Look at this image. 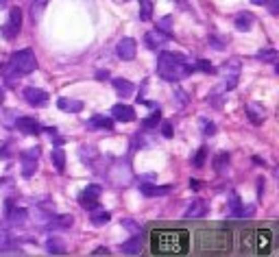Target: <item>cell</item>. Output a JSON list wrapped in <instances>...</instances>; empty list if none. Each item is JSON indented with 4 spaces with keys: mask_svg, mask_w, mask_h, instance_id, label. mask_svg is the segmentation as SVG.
Segmentation results:
<instances>
[{
    "mask_svg": "<svg viewBox=\"0 0 279 257\" xmlns=\"http://www.w3.org/2000/svg\"><path fill=\"white\" fill-rule=\"evenodd\" d=\"M214 168H216V172H223L225 168H229V155L227 153H218L214 159Z\"/></svg>",
    "mask_w": 279,
    "mask_h": 257,
    "instance_id": "31",
    "label": "cell"
},
{
    "mask_svg": "<svg viewBox=\"0 0 279 257\" xmlns=\"http://www.w3.org/2000/svg\"><path fill=\"white\" fill-rule=\"evenodd\" d=\"M46 248H48L50 255H63L65 253V244H63L61 240H57V238H48Z\"/></svg>",
    "mask_w": 279,
    "mask_h": 257,
    "instance_id": "24",
    "label": "cell"
},
{
    "mask_svg": "<svg viewBox=\"0 0 279 257\" xmlns=\"http://www.w3.org/2000/svg\"><path fill=\"white\" fill-rule=\"evenodd\" d=\"M112 118L118 122H133L135 120V112L129 105H114L112 107Z\"/></svg>",
    "mask_w": 279,
    "mask_h": 257,
    "instance_id": "14",
    "label": "cell"
},
{
    "mask_svg": "<svg viewBox=\"0 0 279 257\" xmlns=\"http://www.w3.org/2000/svg\"><path fill=\"white\" fill-rule=\"evenodd\" d=\"M205 157H207V149H205V146H201L199 153H196L194 159H192V164H194L196 168H203V164H205Z\"/></svg>",
    "mask_w": 279,
    "mask_h": 257,
    "instance_id": "33",
    "label": "cell"
},
{
    "mask_svg": "<svg viewBox=\"0 0 279 257\" xmlns=\"http://www.w3.org/2000/svg\"><path fill=\"white\" fill-rule=\"evenodd\" d=\"M170 16H166V18H161L159 22H157V31H161V33H166V35H170Z\"/></svg>",
    "mask_w": 279,
    "mask_h": 257,
    "instance_id": "34",
    "label": "cell"
},
{
    "mask_svg": "<svg viewBox=\"0 0 279 257\" xmlns=\"http://www.w3.org/2000/svg\"><path fill=\"white\" fill-rule=\"evenodd\" d=\"M251 211H253L251 207H242L238 194H231L229 205H227V214H229L231 218H245V214H251Z\"/></svg>",
    "mask_w": 279,
    "mask_h": 257,
    "instance_id": "12",
    "label": "cell"
},
{
    "mask_svg": "<svg viewBox=\"0 0 279 257\" xmlns=\"http://www.w3.org/2000/svg\"><path fill=\"white\" fill-rule=\"evenodd\" d=\"M38 68V59H35L31 48H22L18 53L11 55L9 59V75L18 77V75H31V72Z\"/></svg>",
    "mask_w": 279,
    "mask_h": 257,
    "instance_id": "3",
    "label": "cell"
},
{
    "mask_svg": "<svg viewBox=\"0 0 279 257\" xmlns=\"http://www.w3.org/2000/svg\"><path fill=\"white\" fill-rule=\"evenodd\" d=\"M159 122H161V114H159V109H157V112H153V114L149 116V118H144V120H142V129L151 131V129H155Z\"/></svg>",
    "mask_w": 279,
    "mask_h": 257,
    "instance_id": "28",
    "label": "cell"
},
{
    "mask_svg": "<svg viewBox=\"0 0 279 257\" xmlns=\"http://www.w3.org/2000/svg\"><path fill=\"white\" fill-rule=\"evenodd\" d=\"M50 159H53V164H55V168H57L59 172L65 170V153H63L61 149H55L53 153H50Z\"/></svg>",
    "mask_w": 279,
    "mask_h": 257,
    "instance_id": "25",
    "label": "cell"
},
{
    "mask_svg": "<svg viewBox=\"0 0 279 257\" xmlns=\"http://www.w3.org/2000/svg\"><path fill=\"white\" fill-rule=\"evenodd\" d=\"M247 116L253 124H262L264 122V107L260 102H251V105L247 107Z\"/></svg>",
    "mask_w": 279,
    "mask_h": 257,
    "instance_id": "20",
    "label": "cell"
},
{
    "mask_svg": "<svg viewBox=\"0 0 279 257\" xmlns=\"http://www.w3.org/2000/svg\"><path fill=\"white\" fill-rule=\"evenodd\" d=\"M16 129L22 131V133H26V135H38L42 131L40 122L35 118H28V116H22V118L16 120Z\"/></svg>",
    "mask_w": 279,
    "mask_h": 257,
    "instance_id": "11",
    "label": "cell"
},
{
    "mask_svg": "<svg viewBox=\"0 0 279 257\" xmlns=\"http://www.w3.org/2000/svg\"><path fill=\"white\" fill-rule=\"evenodd\" d=\"M24 100L28 102V105L33 107H44L48 102V94L40 90V87H26L24 90Z\"/></svg>",
    "mask_w": 279,
    "mask_h": 257,
    "instance_id": "10",
    "label": "cell"
},
{
    "mask_svg": "<svg viewBox=\"0 0 279 257\" xmlns=\"http://www.w3.org/2000/svg\"><path fill=\"white\" fill-rule=\"evenodd\" d=\"M109 220H112V214H109V211L98 209V211H94V214H92V225H96V227L107 225Z\"/></svg>",
    "mask_w": 279,
    "mask_h": 257,
    "instance_id": "29",
    "label": "cell"
},
{
    "mask_svg": "<svg viewBox=\"0 0 279 257\" xmlns=\"http://www.w3.org/2000/svg\"><path fill=\"white\" fill-rule=\"evenodd\" d=\"M114 90L120 94V96H131L135 92V85L127 79H114Z\"/></svg>",
    "mask_w": 279,
    "mask_h": 257,
    "instance_id": "21",
    "label": "cell"
},
{
    "mask_svg": "<svg viewBox=\"0 0 279 257\" xmlns=\"http://www.w3.org/2000/svg\"><path fill=\"white\" fill-rule=\"evenodd\" d=\"M190 188H194V190H199V181H196V179H192V181H190Z\"/></svg>",
    "mask_w": 279,
    "mask_h": 257,
    "instance_id": "42",
    "label": "cell"
},
{
    "mask_svg": "<svg viewBox=\"0 0 279 257\" xmlns=\"http://www.w3.org/2000/svg\"><path fill=\"white\" fill-rule=\"evenodd\" d=\"M153 16V3L151 0H140V20H151Z\"/></svg>",
    "mask_w": 279,
    "mask_h": 257,
    "instance_id": "30",
    "label": "cell"
},
{
    "mask_svg": "<svg viewBox=\"0 0 279 257\" xmlns=\"http://www.w3.org/2000/svg\"><path fill=\"white\" fill-rule=\"evenodd\" d=\"M201 127H203V133H205V135H214V133H216V124H214V122L201 120Z\"/></svg>",
    "mask_w": 279,
    "mask_h": 257,
    "instance_id": "35",
    "label": "cell"
},
{
    "mask_svg": "<svg viewBox=\"0 0 279 257\" xmlns=\"http://www.w3.org/2000/svg\"><path fill=\"white\" fill-rule=\"evenodd\" d=\"M194 70V65L186 63V57L177 53H161L157 59V75L164 81H181Z\"/></svg>",
    "mask_w": 279,
    "mask_h": 257,
    "instance_id": "2",
    "label": "cell"
},
{
    "mask_svg": "<svg viewBox=\"0 0 279 257\" xmlns=\"http://www.w3.org/2000/svg\"><path fill=\"white\" fill-rule=\"evenodd\" d=\"M46 5H48V0H33V3H31V18L40 20L44 9H46Z\"/></svg>",
    "mask_w": 279,
    "mask_h": 257,
    "instance_id": "27",
    "label": "cell"
},
{
    "mask_svg": "<svg viewBox=\"0 0 279 257\" xmlns=\"http://www.w3.org/2000/svg\"><path fill=\"white\" fill-rule=\"evenodd\" d=\"M92 255H109V251H107L105 246H98L96 251H92Z\"/></svg>",
    "mask_w": 279,
    "mask_h": 257,
    "instance_id": "40",
    "label": "cell"
},
{
    "mask_svg": "<svg viewBox=\"0 0 279 257\" xmlns=\"http://www.w3.org/2000/svg\"><path fill=\"white\" fill-rule=\"evenodd\" d=\"M3 102H5V92L0 90V105H3Z\"/></svg>",
    "mask_w": 279,
    "mask_h": 257,
    "instance_id": "43",
    "label": "cell"
},
{
    "mask_svg": "<svg viewBox=\"0 0 279 257\" xmlns=\"http://www.w3.org/2000/svg\"><path fill=\"white\" fill-rule=\"evenodd\" d=\"M120 251H122L124 255H137L140 251H142V238L133 236V238L127 240V242H124V244L120 246Z\"/></svg>",
    "mask_w": 279,
    "mask_h": 257,
    "instance_id": "19",
    "label": "cell"
},
{
    "mask_svg": "<svg viewBox=\"0 0 279 257\" xmlns=\"http://www.w3.org/2000/svg\"><path fill=\"white\" fill-rule=\"evenodd\" d=\"M146 46H149L151 50H161V48H166L168 46V42H170V35H166V33H161V31H149L146 33Z\"/></svg>",
    "mask_w": 279,
    "mask_h": 257,
    "instance_id": "9",
    "label": "cell"
},
{
    "mask_svg": "<svg viewBox=\"0 0 279 257\" xmlns=\"http://www.w3.org/2000/svg\"><path fill=\"white\" fill-rule=\"evenodd\" d=\"M205 203L201 201V198H192V203L186 207V211H183V218H188V220H192V218H201L205 216Z\"/></svg>",
    "mask_w": 279,
    "mask_h": 257,
    "instance_id": "16",
    "label": "cell"
},
{
    "mask_svg": "<svg viewBox=\"0 0 279 257\" xmlns=\"http://www.w3.org/2000/svg\"><path fill=\"white\" fill-rule=\"evenodd\" d=\"M242 244H245L249 251L262 253L266 255L270 253V246H273V233L268 229H258V231H249L245 238H242Z\"/></svg>",
    "mask_w": 279,
    "mask_h": 257,
    "instance_id": "4",
    "label": "cell"
},
{
    "mask_svg": "<svg viewBox=\"0 0 279 257\" xmlns=\"http://www.w3.org/2000/svg\"><path fill=\"white\" fill-rule=\"evenodd\" d=\"M87 129L90 131H112L114 120L107 118V116H92L90 122H87Z\"/></svg>",
    "mask_w": 279,
    "mask_h": 257,
    "instance_id": "15",
    "label": "cell"
},
{
    "mask_svg": "<svg viewBox=\"0 0 279 257\" xmlns=\"http://www.w3.org/2000/svg\"><path fill=\"white\" fill-rule=\"evenodd\" d=\"M262 5H266L268 11L273 13V16H277V13H279V0H262Z\"/></svg>",
    "mask_w": 279,
    "mask_h": 257,
    "instance_id": "37",
    "label": "cell"
},
{
    "mask_svg": "<svg viewBox=\"0 0 279 257\" xmlns=\"http://www.w3.org/2000/svg\"><path fill=\"white\" fill-rule=\"evenodd\" d=\"M98 196H100V186H87L83 192L79 194V203L85 209H94L98 205Z\"/></svg>",
    "mask_w": 279,
    "mask_h": 257,
    "instance_id": "6",
    "label": "cell"
},
{
    "mask_svg": "<svg viewBox=\"0 0 279 257\" xmlns=\"http://www.w3.org/2000/svg\"><path fill=\"white\" fill-rule=\"evenodd\" d=\"M116 53H118V57L122 61H131L135 59V53H137V44L133 38H122L118 42V46H116Z\"/></svg>",
    "mask_w": 279,
    "mask_h": 257,
    "instance_id": "7",
    "label": "cell"
},
{
    "mask_svg": "<svg viewBox=\"0 0 279 257\" xmlns=\"http://www.w3.org/2000/svg\"><path fill=\"white\" fill-rule=\"evenodd\" d=\"M20 26H22V11L18 9V7H13V9L9 11V20H7V26H5V38L7 40H13L16 35L20 33Z\"/></svg>",
    "mask_w": 279,
    "mask_h": 257,
    "instance_id": "5",
    "label": "cell"
},
{
    "mask_svg": "<svg viewBox=\"0 0 279 257\" xmlns=\"http://www.w3.org/2000/svg\"><path fill=\"white\" fill-rule=\"evenodd\" d=\"M140 192L144 196H166L172 192V186H151V183H142Z\"/></svg>",
    "mask_w": 279,
    "mask_h": 257,
    "instance_id": "17",
    "label": "cell"
},
{
    "mask_svg": "<svg viewBox=\"0 0 279 257\" xmlns=\"http://www.w3.org/2000/svg\"><path fill=\"white\" fill-rule=\"evenodd\" d=\"M255 57H258L260 61H264V63H275V61L279 59V55H277L275 48H264V50H260V53L255 55Z\"/></svg>",
    "mask_w": 279,
    "mask_h": 257,
    "instance_id": "26",
    "label": "cell"
},
{
    "mask_svg": "<svg viewBox=\"0 0 279 257\" xmlns=\"http://www.w3.org/2000/svg\"><path fill=\"white\" fill-rule=\"evenodd\" d=\"M153 253L159 255H183L190 251V231L186 229H159L151 236Z\"/></svg>",
    "mask_w": 279,
    "mask_h": 257,
    "instance_id": "1",
    "label": "cell"
},
{
    "mask_svg": "<svg viewBox=\"0 0 279 257\" xmlns=\"http://www.w3.org/2000/svg\"><path fill=\"white\" fill-rule=\"evenodd\" d=\"M251 26H253V16L251 13H240V16L236 18V28L242 33H247V31H251Z\"/></svg>",
    "mask_w": 279,
    "mask_h": 257,
    "instance_id": "22",
    "label": "cell"
},
{
    "mask_svg": "<svg viewBox=\"0 0 279 257\" xmlns=\"http://www.w3.org/2000/svg\"><path fill=\"white\" fill-rule=\"evenodd\" d=\"M26 214H28V211L24 209V207H20V209H9V211H7V216H9V223L11 225H22V223H24V220H26Z\"/></svg>",
    "mask_w": 279,
    "mask_h": 257,
    "instance_id": "23",
    "label": "cell"
},
{
    "mask_svg": "<svg viewBox=\"0 0 279 257\" xmlns=\"http://www.w3.org/2000/svg\"><path fill=\"white\" fill-rule=\"evenodd\" d=\"M161 135H164V137H168V139H170V137L175 135V131H172V124L168 122V120H164V122H161Z\"/></svg>",
    "mask_w": 279,
    "mask_h": 257,
    "instance_id": "36",
    "label": "cell"
},
{
    "mask_svg": "<svg viewBox=\"0 0 279 257\" xmlns=\"http://www.w3.org/2000/svg\"><path fill=\"white\" fill-rule=\"evenodd\" d=\"M79 155H81V159H83V161H87V159H94V157H96V151H94V149H81Z\"/></svg>",
    "mask_w": 279,
    "mask_h": 257,
    "instance_id": "38",
    "label": "cell"
},
{
    "mask_svg": "<svg viewBox=\"0 0 279 257\" xmlns=\"http://www.w3.org/2000/svg\"><path fill=\"white\" fill-rule=\"evenodd\" d=\"M199 70H205V72H214V68H212V63L207 61H199V65H196Z\"/></svg>",
    "mask_w": 279,
    "mask_h": 257,
    "instance_id": "39",
    "label": "cell"
},
{
    "mask_svg": "<svg viewBox=\"0 0 279 257\" xmlns=\"http://www.w3.org/2000/svg\"><path fill=\"white\" fill-rule=\"evenodd\" d=\"M38 159H40V149H31L22 153V174L24 177H31L38 170Z\"/></svg>",
    "mask_w": 279,
    "mask_h": 257,
    "instance_id": "8",
    "label": "cell"
},
{
    "mask_svg": "<svg viewBox=\"0 0 279 257\" xmlns=\"http://www.w3.org/2000/svg\"><path fill=\"white\" fill-rule=\"evenodd\" d=\"M57 107H59L61 112L79 114L81 109H83V102H81V100H75V98H59V100H57Z\"/></svg>",
    "mask_w": 279,
    "mask_h": 257,
    "instance_id": "18",
    "label": "cell"
},
{
    "mask_svg": "<svg viewBox=\"0 0 279 257\" xmlns=\"http://www.w3.org/2000/svg\"><path fill=\"white\" fill-rule=\"evenodd\" d=\"M183 94H186V92H181V90H177V92H175V96L179 98V105H183V102H186V96H183Z\"/></svg>",
    "mask_w": 279,
    "mask_h": 257,
    "instance_id": "41",
    "label": "cell"
},
{
    "mask_svg": "<svg viewBox=\"0 0 279 257\" xmlns=\"http://www.w3.org/2000/svg\"><path fill=\"white\" fill-rule=\"evenodd\" d=\"M13 244V240H11V233L7 231V229H0V251H7Z\"/></svg>",
    "mask_w": 279,
    "mask_h": 257,
    "instance_id": "32",
    "label": "cell"
},
{
    "mask_svg": "<svg viewBox=\"0 0 279 257\" xmlns=\"http://www.w3.org/2000/svg\"><path fill=\"white\" fill-rule=\"evenodd\" d=\"M72 223H75V218H72L70 214H61V216H53L48 220L46 229L48 231H63V229H70Z\"/></svg>",
    "mask_w": 279,
    "mask_h": 257,
    "instance_id": "13",
    "label": "cell"
}]
</instances>
